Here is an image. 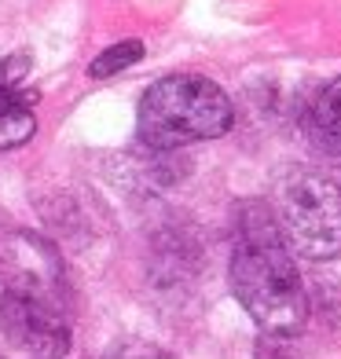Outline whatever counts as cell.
Here are the masks:
<instances>
[{
	"label": "cell",
	"instance_id": "cell-1",
	"mask_svg": "<svg viewBox=\"0 0 341 359\" xmlns=\"http://www.w3.org/2000/svg\"><path fill=\"white\" fill-rule=\"evenodd\" d=\"M232 290L250 319L272 337H294L308 323V290L265 202L239 205Z\"/></svg>",
	"mask_w": 341,
	"mask_h": 359
},
{
	"label": "cell",
	"instance_id": "cell-2",
	"mask_svg": "<svg viewBox=\"0 0 341 359\" xmlns=\"http://www.w3.org/2000/svg\"><path fill=\"white\" fill-rule=\"evenodd\" d=\"M232 128V100L209 77L173 74L143 92L136 133L154 151H180L187 143L217 140Z\"/></svg>",
	"mask_w": 341,
	"mask_h": 359
},
{
	"label": "cell",
	"instance_id": "cell-3",
	"mask_svg": "<svg viewBox=\"0 0 341 359\" xmlns=\"http://www.w3.org/2000/svg\"><path fill=\"white\" fill-rule=\"evenodd\" d=\"M275 224L305 260H334L341 253V187L323 172H294L279 184Z\"/></svg>",
	"mask_w": 341,
	"mask_h": 359
},
{
	"label": "cell",
	"instance_id": "cell-4",
	"mask_svg": "<svg viewBox=\"0 0 341 359\" xmlns=\"http://www.w3.org/2000/svg\"><path fill=\"white\" fill-rule=\"evenodd\" d=\"M0 326L11 345L37 359H62L70 352V319L62 312V301L0 293Z\"/></svg>",
	"mask_w": 341,
	"mask_h": 359
},
{
	"label": "cell",
	"instance_id": "cell-5",
	"mask_svg": "<svg viewBox=\"0 0 341 359\" xmlns=\"http://www.w3.org/2000/svg\"><path fill=\"white\" fill-rule=\"evenodd\" d=\"M0 286H4V293H29V297L59 301L62 290L59 250L34 231L0 235Z\"/></svg>",
	"mask_w": 341,
	"mask_h": 359
},
{
	"label": "cell",
	"instance_id": "cell-6",
	"mask_svg": "<svg viewBox=\"0 0 341 359\" xmlns=\"http://www.w3.org/2000/svg\"><path fill=\"white\" fill-rule=\"evenodd\" d=\"M305 133L312 140L316 154L330 158L341 165V77L330 81L312 103H308V118H305Z\"/></svg>",
	"mask_w": 341,
	"mask_h": 359
},
{
	"label": "cell",
	"instance_id": "cell-7",
	"mask_svg": "<svg viewBox=\"0 0 341 359\" xmlns=\"http://www.w3.org/2000/svg\"><path fill=\"white\" fill-rule=\"evenodd\" d=\"M34 133H37V118L26 107V95H15V100L0 103V151L29 143Z\"/></svg>",
	"mask_w": 341,
	"mask_h": 359
},
{
	"label": "cell",
	"instance_id": "cell-8",
	"mask_svg": "<svg viewBox=\"0 0 341 359\" xmlns=\"http://www.w3.org/2000/svg\"><path fill=\"white\" fill-rule=\"evenodd\" d=\"M140 59H143V44H140V41H118V44H110L103 55L92 59L88 74H92V77H114V74L128 70V67H133V62H140Z\"/></svg>",
	"mask_w": 341,
	"mask_h": 359
},
{
	"label": "cell",
	"instance_id": "cell-9",
	"mask_svg": "<svg viewBox=\"0 0 341 359\" xmlns=\"http://www.w3.org/2000/svg\"><path fill=\"white\" fill-rule=\"evenodd\" d=\"M26 74H29V59H26V55H8V59H0V103L19 95V85H22Z\"/></svg>",
	"mask_w": 341,
	"mask_h": 359
},
{
	"label": "cell",
	"instance_id": "cell-10",
	"mask_svg": "<svg viewBox=\"0 0 341 359\" xmlns=\"http://www.w3.org/2000/svg\"><path fill=\"white\" fill-rule=\"evenodd\" d=\"M253 359H301V352H297V345H294L290 337H272V334H265L261 341H257Z\"/></svg>",
	"mask_w": 341,
	"mask_h": 359
},
{
	"label": "cell",
	"instance_id": "cell-11",
	"mask_svg": "<svg viewBox=\"0 0 341 359\" xmlns=\"http://www.w3.org/2000/svg\"><path fill=\"white\" fill-rule=\"evenodd\" d=\"M110 359H173L169 352H161V348H151V345H125L118 348Z\"/></svg>",
	"mask_w": 341,
	"mask_h": 359
}]
</instances>
